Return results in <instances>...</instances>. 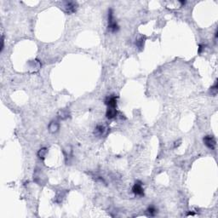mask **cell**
<instances>
[{
    "label": "cell",
    "mask_w": 218,
    "mask_h": 218,
    "mask_svg": "<svg viewBox=\"0 0 218 218\" xmlns=\"http://www.w3.org/2000/svg\"><path fill=\"white\" fill-rule=\"evenodd\" d=\"M108 30L112 32H117L119 30L118 23L114 21V11L112 9L108 10Z\"/></svg>",
    "instance_id": "6da1fadb"
},
{
    "label": "cell",
    "mask_w": 218,
    "mask_h": 218,
    "mask_svg": "<svg viewBox=\"0 0 218 218\" xmlns=\"http://www.w3.org/2000/svg\"><path fill=\"white\" fill-rule=\"evenodd\" d=\"M78 5L77 2H73V1H67L63 3V9L64 11L68 14H73L76 12L77 10Z\"/></svg>",
    "instance_id": "7a4b0ae2"
},
{
    "label": "cell",
    "mask_w": 218,
    "mask_h": 218,
    "mask_svg": "<svg viewBox=\"0 0 218 218\" xmlns=\"http://www.w3.org/2000/svg\"><path fill=\"white\" fill-rule=\"evenodd\" d=\"M204 145L206 146L208 148L211 150H214L216 148V141L215 140L214 136H205L203 139Z\"/></svg>",
    "instance_id": "3957f363"
},
{
    "label": "cell",
    "mask_w": 218,
    "mask_h": 218,
    "mask_svg": "<svg viewBox=\"0 0 218 218\" xmlns=\"http://www.w3.org/2000/svg\"><path fill=\"white\" fill-rule=\"evenodd\" d=\"M132 192L137 196H144V189L142 187V182L137 181L132 187Z\"/></svg>",
    "instance_id": "277c9868"
},
{
    "label": "cell",
    "mask_w": 218,
    "mask_h": 218,
    "mask_svg": "<svg viewBox=\"0 0 218 218\" xmlns=\"http://www.w3.org/2000/svg\"><path fill=\"white\" fill-rule=\"evenodd\" d=\"M105 104L107 106V107H117V96L112 95L106 97Z\"/></svg>",
    "instance_id": "5b68a950"
},
{
    "label": "cell",
    "mask_w": 218,
    "mask_h": 218,
    "mask_svg": "<svg viewBox=\"0 0 218 218\" xmlns=\"http://www.w3.org/2000/svg\"><path fill=\"white\" fill-rule=\"evenodd\" d=\"M107 131V129L104 124H98L95 129V135L96 136H102Z\"/></svg>",
    "instance_id": "8992f818"
},
{
    "label": "cell",
    "mask_w": 218,
    "mask_h": 218,
    "mask_svg": "<svg viewBox=\"0 0 218 218\" xmlns=\"http://www.w3.org/2000/svg\"><path fill=\"white\" fill-rule=\"evenodd\" d=\"M59 128L60 124L57 121H51V122L49 124V125H48L49 131H50V133H52V134L56 133V132L58 131V130H59Z\"/></svg>",
    "instance_id": "52a82bcc"
},
{
    "label": "cell",
    "mask_w": 218,
    "mask_h": 218,
    "mask_svg": "<svg viewBox=\"0 0 218 218\" xmlns=\"http://www.w3.org/2000/svg\"><path fill=\"white\" fill-rule=\"evenodd\" d=\"M117 114H118V111H117L116 107H107L106 116L108 119H113V118H116Z\"/></svg>",
    "instance_id": "ba28073f"
},
{
    "label": "cell",
    "mask_w": 218,
    "mask_h": 218,
    "mask_svg": "<svg viewBox=\"0 0 218 218\" xmlns=\"http://www.w3.org/2000/svg\"><path fill=\"white\" fill-rule=\"evenodd\" d=\"M47 153H48V149L46 147H43V148L39 149V151L38 152V156L39 159H45L46 155H47Z\"/></svg>",
    "instance_id": "9c48e42d"
},
{
    "label": "cell",
    "mask_w": 218,
    "mask_h": 218,
    "mask_svg": "<svg viewBox=\"0 0 218 218\" xmlns=\"http://www.w3.org/2000/svg\"><path fill=\"white\" fill-rule=\"evenodd\" d=\"M157 212H158V210L156 209L154 206H153V205L149 206V207L147 208V215H148L149 216H154Z\"/></svg>",
    "instance_id": "30bf717a"
},
{
    "label": "cell",
    "mask_w": 218,
    "mask_h": 218,
    "mask_svg": "<svg viewBox=\"0 0 218 218\" xmlns=\"http://www.w3.org/2000/svg\"><path fill=\"white\" fill-rule=\"evenodd\" d=\"M58 117L61 119H66L68 118V112L67 110H61L58 113Z\"/></svg>",
    "instance_id": "8fae6325"
},
{
    "label": "cell",
    "mask_w": 218,
    "mask_h": 218,
    "mask_svg": "<svg viewBox=\"0 0 218 218\" xmlns=\"http://www.w3.org/2000/svg\"><path fill=\"white\" fill-rule=\"evenodd\" d=\"M217 91H218V87H217V81L215 82V84H214V85L211 88H210V92H211V94L213 95H216L217 94Z\"/></svg>",
    "instance_id": "7c38bea8"
},
{
    "label": "cell",
    "mask_w": 218,
    "mask_h": 218,
    "mask_svg": "<svg viewBox=\"0 0 218 218\" xmlns=\"http://www.w3.org/2000/svg\"><path fill=\"white\" fill-rule=\"evenodd\" d=\"M136 45L137 46L138 48L141 49V48L143 47V45H144V39H143L142 38H139L138 40H136Z\"/></svg>",
    "instance_id": "4fadbf2b"
},
{
    "label": "cell",
    "mask_w": 218,
    "mask_h": 218,
    "mask_svg": "<svg viewBox=\"0 0 218 218\" xmlns=\"http://www.w3.org/2000/svg\"><path fill=\"white\" fill-rule=\"evenodd\" d=\"M204 47H205V46H204V45H199V50H198V52H199L200 54L201 53V52H202V51H203V50L204 49Z\"/></svg>",
    "instance_id": "5bb4252c"
},
{
    "label": "cell",
    "mask_w": 218,
    "mask_h": 218,
    "mask_svg": "<svg viewBox=\"0 0 218 218\" xmlns=\"http://www.w3.org/2000/svg\"><path fill=\"white\" fill-rule=\"evenodd\" d=\"M4 46H5V40H4V36L2 37V47H1V51L4 50Z\"/></svg>",
    "instance_id": "9a60e30c"
}]
</instances>
